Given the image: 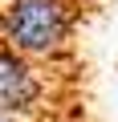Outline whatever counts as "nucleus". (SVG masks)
I'll return each instance as SVG.
<instances>
[{
	"mask_svg": "<svg viewBox=\"0 0 118 122\" xmlns=\"http://www.w3.org/2000/svg\"><path fill=\"white\" fill-rule=\"evenodd\" d=\"M8 45L25 57H49L69 37V12L61 0H12L4 12Z\"/></svg>",
	"mask_w": 118,
	"mask_h": 122,
	"instance_id": "obj_1",
	"label": "nucleus"
},
{
	"mask_svg": "<svg viewBox=\"0 0 118 122\" xmlns=\"http://www.w3.org/2000/svg\"><path fill=\"white\" fill-rule=\"evenodd\" d=\"M41 98V86L33 69L25 65V57L0 49V110L4 114H29Z\"/></svg>",
	"mask_w": 118,
	"mask_h": 122,
	"instance_id": "obj_2",
	"label": "nucleus"
},
{
	"mask_svg": "<svg viewBox=\"0 0 118 122\" xmlns=\"http://www.w3.org/2000/svg\"><path fill=\"white\" fill-rule=\"evenodd\" d=\"M0 122H12V114H4V110H0Z\"/></svg>",
	"mask_w": 118,
	"mask_h": 122,
	"instance_id": "obj_3",
	"label": "nucleus"
}]
</instances>
